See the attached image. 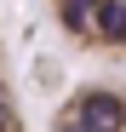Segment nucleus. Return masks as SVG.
<instances>
[{
	"label": "nucleus",
	"mask_w": 126,
	"mask_h": 132,
	"mask_svg": "<svg viewBox=\"0 0 126 132\" xmlns=\"http://www.w3.org/2000/svg\"><path fill=\"white\" fill-rule=\"evenodd\" d=\"M52 6H57V23L75 40H86V46H97V52H120L126 0H52Z\"/></svg>",
	"instance_id": "obj_1"
},
{
	"label": "nucleus",
	"mask_w": 126,
	"mask_h": 132,
	"mask_svg": "<svg viewBox=\"0 0 126 132\" xmlns=\"http://www.w3.org/2000/svg\"><path fill=\"white\" fill-rule=\"evenodd\" d=\"M0 132H23V109H17V86H12L6 40H0Z\"/></svg>",
	"instance_id": "obj_2"
}]
</instances>
